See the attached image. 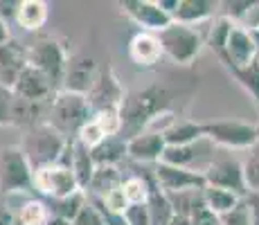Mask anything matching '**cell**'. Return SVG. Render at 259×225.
<instances>
[{"label": "cell", "mask_w": 259, "mask_h": 225, "mask_svg": "<svg viewBox=\"0 0 259 225\" xmlns=\"http://www.w3.org/2000/svg\"><path fill=\"white\" fill-rule=\"evenodd\" d=\"M178 102H181V90L171 88L167 81H153L149 86L126 90L119 106V119H122L119 138L131 140L144 133L153 119L169 115Z\"/></svg>", "instance_id": "6da1fadb"}, {"label": "cell", "mask_w": 259, "mask_h": 225, "mask_svg": "<svg viewBox=\"0 0 259 225\" xmlns=\"http://www.w3.org/2000/svg\"><path fill=\"white\" fill-rule=\"evenodd\" d=\"M93 119V111L88 106V99L83 95H74L68 90H59L48 104L46 122L61 133L68 142L77 140V133Z\"/></svg>", "instance_id": "7a4b0ae2"}, {"label": "cell", "mask_w": 259, "mask_h": 225, "mask_svg": "<svg viewBox=\"0 0 259 225\" xmlns=\"http://www.w3.org/2000/svg\"><path fill=\"white\" fill-rule=\"evenodd\" d=\"M18 147L23 149L25 158H27L29 167L36 171V169L50 167V164H57L61 160L63 151L68 147V140L61 133H57L48 122H41L36 126L23 131V138L18 142Z\"/></svg>", "instance_id": "3957f363"}, {"label": "cell", "mask_w": 259, "mask_h": 225, "mask_svg": "<svg viewBox=\"0 0 259 225\" xmlns=\"http://www.w3.org/2000/svg\"><path fill=\"white\" fill-rule=\"evenodd\" d=\"M158 41L162 45V54L178 68H189L205 48V36L196 27L171 23L158 34Z\"/></svg>", "instance_id": "277c9868"}, {"label": "cell", "mask_w": 259, "mask_h": 225, "mask_svg": "<svg viewBox=\"0 0 259 225\" xmlns=\"http://www.w3.org/2000/svg\"><path fill=\"white\" fill-rule=\"evenodd\" d=\"M203 124V138L226 151H248L259 142L257 124L241 119H212Z\"/></svg>", "instance_id": "5b68a950"}, {"label": "cell", "mask_w": 259, "mask_h": 225, "mask_svg": "<svg viewBox=\"0 0 259 225\" xmlns=\"http://www.w3.org/2000/svg\"><path fill=\"white\" fill-rule=\"evenodd\" d=\"M34 192V169L29 167L23 149L9 144L0 151V194L18 196Z\"/></svg>", "instance_id": "8992f818"}, {"label": "cell", "mask_w": 259, "mask_h": 225, "mask_svg": "<svg viewBox=\"0 0 259 225\" xmlns=\"http://www.w3.org/2000/svg\"><path fill=\"white\" fill-rule=\"evenodd\" d=\"M68 59H70V54H68L66 45L59 38L41 36L32 45H27V66L36 68L38 72L46 74L57 90H61Z\"/></svg>", "instance_id": "52a82bcc"}, {"label": "cell", "mask_w": 259, "mask_h": 225, "mask_svg": "<svg viewBox=\"0 0 259 225\" xmlns=\"http://www.w3.org/2000/svg\"><path fill=\"white\" fill-rule=\"evenodd\" d=\"M203 178H205V187L226 189V192L237 194L239 198H243L248 194L246 183H243L241 160H237L235 156L217 153L212 162L205 167V171H203Z\"/></svg>", "instance_id": "ba28073f"}, {"label": "cell", "mask_w": 259, "mask_h": 225, "mask_svg": "<svg viewBox=\"0 0 259 225\" xmlns=\"http://www.w3.org/2000/svg\"><path fill=\"white\" fill-rule=\"evenodd\" d=\"M34 192L43 194L48 201H57V198L79 194L81 187H79L72 169L63 167V164H50V167L34 171Z\"/></svg>", "instance_id": "9c48e42d"}, {"label": "cell", "mask_w": 259, "mask_h": 225, "mask_svg": "<svg viewBox=\"0 0 259 225\" xmlns=\"http://www.w3.org/2000/svg\"><path fill=\"white\" fill-rule=\"evenodd\" d=\"M124 95H126V88L117 79L115 70L106 63V66H99L95 83L88 90L86 99L91 111L97 113V111H106V108H119L124 102Z\"/></svg>", "instance_id": "30bf717a"}, {"label": "cell", "mask_w": 259, "mask_h": 225, "mask_svg": "<svg viewBox=\"0 0 259 225\" xmlns=\"http://www.w3.org/2000/svg\"><path fill=\"white\" fill-rule=\"evenodd\" d=\"M257 59H259V50L250 29L232 23L230 32H228L226 50H223V57L219 59V63L226 70H232V68H248Z\"/></svg>", "instance_id": "8fae6325"}, {"label": "cell", "mask_w": 259, "mask_h": 225, "mask_svg": "<svg viewBox=\"0 0 259 225\" xmlns=\"http://www.w3.org/2000/svg\"><path fill=\"white\" fill-rule=\"evenodd\" d=\"M119 9L128 21L140 27V32L160 34L162 29L174 23L158 0H122Z\"/></svg>", "instance_id": "7c38bea8"}, {"label": "cell", "mask_w": 259, "mask_h": 225, "mask_svg": "<svg viewBox=\"0 0 259 225\" xmlns=\"http://www.w3.org/2000/svg\"><path fill=\"white\" fill-rule=\"evenodd\" d=\"M214 156H217V147H214L210 140L203 138L194 144H187V147H167L160 162L203 173L207 164L214 160Z\"/></svg>", "instance_id": "4fadbf2b"}, {"label": "cell", "mask_w": 259, "mask_h": 225, "mask_svg": "<svg viewBox=\"0 0 259 225\" xmlns=\"http://www.w3.org/2000/svg\"><path fill=\"white\" fill-rule=\"evenodd\" d=\"M153 178H156V185L160 187L162 194H181V192H194V189H205L203 173L174 167V164H167V162L153 164Z\"/></svg>", "instance_id": "5bb4252c"}, {"label": "cell", "mask_w": 259, "mask_h": 225, "mask_svg": "<svg viewBox=\"0 0 259 225\" xmlns=\"http://www.w3.org/2000/svg\"><path fill=\"white\" fill-rule=\"evenodd\" d=\"M12 93L18 99H27V102H36V104H50V99L59 93L52 86V81L46 77L43 72H38L36 68L25 66L23 72L16 77L12 86Z\"/></svg>", "instance_id": "9a60e30c"}, {"label": "cell", "mask_w": 259, "mask_h": 225, "mask_svg": "<svg viewBox=\"0 0 259 225\" xmlns=\"http://www.w3.org/2000/svg\"><path fill=\"white\" fill-rule=\"evenodd\" d=\"M97 61L88 54H70L66 66V74H63V83L61 90H68V93L74 95H83L86 97L88 90L93 88L95 77H97Z\"/></svg>", "instance_id": "2e32d148"}, {"label": "cell", "mask_w": 259, "mask_h": 225, "mask_svg": "<svg viewBox=\"0 0 259 225\" xmlns=\"http://www.w3.org/2000/svg\"><path fill=\"white\" fill-rule=\"evenodd\" d=\"M165 138L162 131H144L136 138L126 140V160L144 167H153L165 156Z\"/></svg>", "instance_id": "e0dca14e"}, {"label": "cell", "mask_w": 259, "mask_h": 225, "mask_svg": "<svg viewBox=\"0 0 259 225\" xmlns=\"http://www.w3.org/2000/svg\"><path fill=\"white\" fill-rule=\"evenodd\" d=\"M219 16V3L217 0H176V7L171 12V21L178 25H196L212 21Z\"/></svg>", "instance_id": "ac0fdd59"}, {"label": "cell", "mask_w": 259, "mask_h": 225, "mask_svg": "<svg viewBox=\"0 0 259 225\" xmlns=\"http://www.w3.org/2000/svg\"><path fill=\"white\" fill-rule=\"evenodd\" d=\"M25 66H27V45L16 38L0 45V86L12 88Z\"/></svg>", "instance_id": "d6986e66"}, {"label": "cell", "mask_w": 259, "mask_h": 225, "mask_svg": "<svg viewBox=\"0 0 259 225\" xmlns=\"http://www.w3.org/2000/svg\"><path fill=\"white\" fill-rule=\"evenodd\" d=\"M128 57L138 68H156L162 61V45L158 41V34L138 32L128 41Z\"/></svg>", "instance_id": "ffe728a7"}, {"label": "cell", "mask_w": 259, "mask_h": 225, "mask_svg": "<svg viewBox=\"0 0 259 225\" xmlns=\"http://www.w3.org/2000/svg\"><path fill=\"white\" fill-rule=\"evenodd\" d=\"M162 138L167 147H187L203 140V124L189 117H174L162 128Z\"/></svg>", "instance_id": "44dd1931"}, {"label": "cell", "mask_w": 259, "mask_h": 225, "mask_svg": "<svg viewBox=\"0 0 259 225\" xmlns=\"http://www.w3.org/2000/svg\"><path fill=\"white\" fill-rule=\"evenodd\" d=\"M122 183H124L122 167L102 164V167H95V173H93L91 183H88L83 194H86L88 198H102V196H106L111 189L122 187Z\"/></svg>", "instance_id": "7402d4cb"}, {"label": "cell", "mask_w": 259, "mask_h": 225, "mask_svg": "<svg viewBox=\"0 0 259 225\" xmlns=\"http://www.w3.org/2000/svg\"><path fill=\"white\" fill-rule=\"evenodd\" d=\"M50 7L46 0H18L16 25L25 32H38L48 23Z\"/></svg>", "instance_id": "603a6c76"}, {"label": "cell", "mask_w": 259, "mask_h": 225, "mask_svg": "<svg viewBox=\"0 0 259 225\" xmlns=\"http://www.w3.org/2000/svg\"><path fill=\"white\" fill-rule=\"evenodd\" d=\"M46 113H48V104L27 102V99H18L16 95H14L12 126H18V128H23V131H27V128L46 122Z\"/></svg>", "instance_id": "cb8c5ba5"}, {"label": "cell", "mask_w": 259, "mask_h": 225, "mask_svg": "<svg viewBox=\"0 0 259 225\" xmlns=\"http://www.w3.org/2000/svg\"><path fill=\"white\" fill-rule=\"evenodd\" d=\"M95 167L102 164H111V167H122V162L126 160V140L115 135V138H106L99 147H95L91 151Z\"/></svg>", "instance_id": "d4e9b609"}, {"label": "cell", "mask_w": 259, "mask_h": 225, "mask_svg": "<svg viewBox=\"0 0 259 225\" xmlns=\"http://www.w3.org/2000/svg\"><path fill=\"white\" fill-rule=\"evenodd\" d=\"M70 169L77 178L81 192H86L88 183H91L93 173H95V162L91 156V149H86L83 144H79L77 140H72V158H70Z\"/></svg>", "instance_id": "484cf974"}, {"label": "cell", "mask_w": 259, "mask_h": 225, "mask_svg": "<svg viewBox=\"0 0 259 225\" xmlns=\"http://www.w3.org/2000/svg\"><path fill=\"white\" fill-rule=\"evenodd\" d=\"M50 209L38 198H27L14 212V225H48Z\"/></svg>", "instance_id": "4316f807"}, {"label": "cell", "mask_w": 259, "mask_h": 225, "mask_svg": "<svg viewBox=\"0 0 259 225\" xmlns=\"http://www.w3.org/2000/svg\"><path fill=\"white\" fill-rule=\"evenodd\" d=\"M46 205L50 209V216H57V218H63V221H70L72 223L74 218H77V214L81 212V207L86 205V194L79 192V194H72V196L50 201Z\"/></svg>", "instance_id": "83f0119b"}, {"label": "cell", "mask_w": 259, "mask_h": 225, "mask_svg": "<svg viewBox=\"0 0 259 225\" xmlns=\"http://www.w3.org/2000/svg\"><path fill=\"white\" fill-rule=\"evenodd\" d=\"M169 205H171L174 214L178 216L192 218L196 209H201L203 205V189H194V192H181V194H165Z\"/></svg>", "instance_id": "f1b7e54d"}, {"label": "cell", "mask_w": 259, "mask_h": 225, "mask_svg": "<svg viewBox=\"0 0 259 225\" xmlns=\"http://www.w3.org/2000/svg\"><path fill=\"white\" fill-rule=\"evenodd\" d=\"M239 201H241V198H239L237 194L226 192V189H219V187H205L203 189V203H205V207L210 209L212 214H217V216L230 212Z\"/></svg>", "instance_id": "f546056e"}, {"label": "cell", "mask_w": 259, "mask_h": 225, "mask_svg": "<svg viewBox=\"0 0 259 225\" xmlns=\"http://www.w3.org/2000/svg\"><path fill=\"white\" fill-rule=\"evenodd\" d=\"M228 72H230V77L235 79L239 86L246 90V95L252 99V104L259 111V63L255 61L248 68H232Z\"/></svg>", "instance_id": "4dcf8cb0"}, {"label": "cell", "mask_w": 259, "mask_h": 225, "mask_svg": "<svg viewBox=\"0 0 259 225\" xmlns=\"http://www.w3.org/2000/svg\"><path fill=\"white\" fill-rule=\"evenodd\" d=\"M149 214H151V225H169V221L174 218V209L169 205L167 196L160 192V187H153L151 189V196H149Z\"/></svg>", "instance_id": "1f68e13d"}, {"label": "cell", "mask_w": 259, "mask_h": 225, "mask_svg": "<svg viewBox=\"0 0 259 225\" xmlns=\"http://www.w3.org/2000/svg\"><path fill=\"white\" fill-rule=\"evenodd\" d=\"M243 169V183L248 192L259 194V142L252 149H248V156L241 162Z\"/></svg>", "instance_id": "d6a6232c"}, {"label": "cell", "mask_w": 259, "mask_h": 225, "mask_svg": "<svg viewBox=\"0 0 259 225\" xmlns=\"http://www.w3.org/2000/svg\"><path fill=\"white\" fill-rule=\"evenodd\" d=\"M93 122L102 128L106 138H115L122 133V119H119V108H106V111L93 113Z\"/></svg>", "instance_id": "836d02e7"}, {"label": "cell", "mask_w": 259, "mask_h": 225, "mask_svg": "<svg viewBox=\"0 0 259 225\" xmlns=\"http://www.w3.org/2000/svg\"><path fill=\"white\" fill-rule=\"evenodd\" d=\"M104 140H106V135L102 133V128H99L97 124L93 122V119H91L88 124H83V128L77 133V142L83 144L86 149H91V151H93L95 147H99Z\"/></svg>", "instance_id": "e575fe53"}, {"label": "cell", "mask_w": 259, "mask_h": 225, "mask_svg": "<svg viewBox=\"0 0 259 225\" xmlns=\"http://www.w3.org/2000/svg\"><path fill=\"white\" fill-rule=\"evenodd\" d=\"M126 225H151V214H149V205H128L122 214Z\"/></svg>", "instance_id": "d590c367"}, {"label": "cell", "mask_w": 259, "mask_h": 225, "mask_svg": "<svg viewBox=\"0 0 259 225\" xmlns=\"http://www.w3.org/2000/svg\"><path fill=\"white\" fill-rule=\"evenodd\" d=\"M72 225H106V221H104L102 212L86 198V205H83L81 212L77 214V218L72 221Z\"/></svg>", "instance_id": "8d00e7d4"}, {"label": "cell", "mask_w": 259, "mask_h": 225, "mask_svg": "<svg viewBox=\"0 0 259 225\" xmlns=\"http://www.w3.org/2000/svg\"><path fill=\"white\" fill-rule=\"evenodd\" d=\"M219 221H221V225H250L248 209H246V205H243V201H239L235 207L230 209V212L221 214V216H219Z\"/></svg>", "instance_id": "74e56055"}, {"label": "cell", "mask_w": 259, "mask_h": 225, "mask_svg": "<svg viewBox=\"0 0 259 225\" xmlns=\"http://www.w3.org/2000/svg\"><path fill=\"white\" fill-rule=\"evenodd\" d=\"M12 104H14L12 88L0 86V126H12Z\"/></svg>", "instance_id": "f35d334b"}, {"label": "cell", "mask_w": 259, "mask_h": 225, "mask_svg": "<svg viewBox=\"0 0 259 225\" xmlns=\"http://www.w3.org/2000/svg\"><path fill=\"white\" fill-rule=\"evenodd\" d=\"M243 205L248 209V218H250V225H259V194L248 192L246 196L241 198Z\"/></svg>", "instance_id": "ab89813d"}, {"label": "cell", "mask_w": 259, "mask_h": 225, "mask_svg": "<svg viewBox=\"0 0 259 225\" xmlns=\"http://www.w3.org/2000/svg\"><path fill=\"white\" fill-rule=\"evenodd\" d=\"M192 223H194V225H221L219 216H217V214H212L210 209L205 207V205H203L201 209H196V212H194Z\"/></svg>", "instance_id": "60d3db41"}, {"label": "cell", "mask_w": 259, "mask_h": 225, "mask_svg": "<svg viewBox=\"0 0 259 225\" xmlns=\"http://www.w3.org/2000/svg\"><path fill=\"white\" fill-rule=\"evenodd\" d=\"M16 9H18L16 0H0V18L7 25L9 21H16Z\"/></svg>", "instance_id": "b9f144b4"}, {"label": "cell", "mask_w": 259, "mask_h": 225, "mask_svg": "<svg viewBox=\"0 0 259 225\" xmlns=\"http://www.w3.org/2000/svg\"><path fill=\"white\" fill-rule=\"evenodd\" d=\"M0 225H14V209L5 203H0Z\"/></svg>", "instance_id": "7bdbcfd3"}, {"label": "cell", "mask_w": 259, "mask_h": 225, "mask_svg": "<svg viewBox=\"0 0 259 225\" xmlns=\"http://www.w3.org/2000/svg\"><path fill=\"white\" fill-rule=\"evenodd\" d=\"M12 32H9V25L3 21V18H0V45H5L7 41H12Z\"/></svg>", "instance_id": "ee69618b"}, {"label": "cell", "mask_w": 259, "mask_h": 225, "mask_svg": "<svg viewBox=\"0 0 259 225\" xmlns=\"http://www.w3.org/2000/svg\"><path fill=\"white\" fill-rule=\"evenodd\" d=\"M99 212H102V209H99ZM102 216H104V221H106V225H126L122 216H113V214H106V212H102Z\"/></svg>", "instance_id": "f6af8a7d"}, {"label": "cell", "mask_w": 259, "mask_h": 225, "mask_svg": "<svg viewBox=\"0 0 259 225\" xmlns=\"http://www.w3.org/2000/svg\"><path fill=\"white\" fill-rule=\"evenodd\" d=\"M169 225H194V223H192V218H187V216H178V214H174V218L169 221Z\"/></svg>", "instance_id": "bcb514c9"}, {"label": "cell", "mask_w": 259, "mask_h": 225, "mask_svg": "<svg viewBox=\"0 0 259 225\" xmlns=\"http://www.w3.org/2000/svg\"><path fill=\"white\" fill-rule=\"evenodd\" d=\"M48 225H72L70 221H63V218H57V216H50Z\"/></svg>", "instance_id": "7dc6e473"}, {"label": "cell", "mask_w": 259, "mask_h": 225, "mask_svg": "<svg viewBox=\"0 0 259 225\" xmlns=\"http://www.w3.org/2000/svg\"><path fill=\"white\" fill-rule=\"evenodd\" d=\"M257 63H259V59H257Z\"/></svg>", "instance_id": "c3c4849f"}, {"label": "cell", "mask_w": 259, "mask_h": 225, "mask_svg": "<svg viewBox=\"0 0 259 225\" xmlns=\"http://www.w3.org/2000/svg\"><path fill=\"white\" fill-rule=\"evenodd\" d=\"M257 128H259V124H257Z\"/></svg>", "instance_id": "681fc988"}]
</instances>
